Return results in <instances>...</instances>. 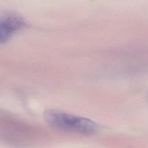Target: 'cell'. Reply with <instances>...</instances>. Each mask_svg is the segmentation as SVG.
<instances>
[{
    "label": "cell",
    "mask_w": 148,
    "mask_h": 148,
    "mask_svg": "<svg viewBox=\"0 0 148 148\" xmlns=\"http://www.w3.org/2000/svg\"><path fill=\"white\" fill-rule=\"evenodd\" d=\"M23 25V20L15 15L6 16L0 18V42L8 40Z\"/></svg>",
    "instance_id": "2"
},
{
    "label": "cell",
    "mask_w": 148,
    "mask_h": 148,
    "mask_svg": "<svg viewBox=\"0 0 148 148\" xmlns=\"http://www.w3.org/2000/svg\"><path fill=\"white\" fill-rule=\"evenodd\" d=\"M43 117L49 125L59 130L91 135L98 130L97 124L92 120L58 110H46Z\"/></svg>",
    "instance_id": "1"
}]
</instances>
